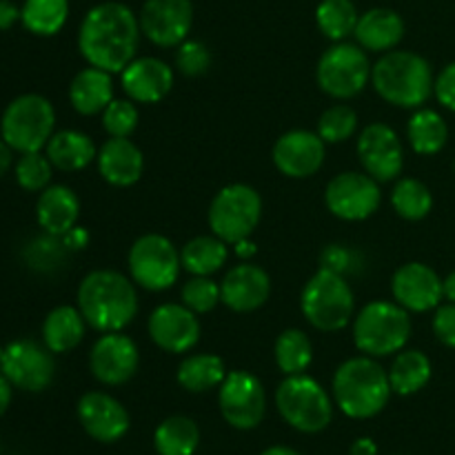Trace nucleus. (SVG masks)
<instances>
[{
  "label": "nucleus",
  "mask_w": 455,
  "mask_h": 455,
  "mask_svg": "<svg viewBox=\"0 0 455 455\" xmlns=\"http://www.w3.org/2000/svg\"><path fill=\"white\" fill-rule=\"evenodd\" d=\"M140 40V20L132 7L116 0L96 4L83 18L78 29L80 56L87 65L109 74H123L136 58Z\"/></svg>",
  "instance_id": "1"
},
{
  "label": "nucleus",
  "mask_w": 455,
  "mask_h": 455,
  "mask_svg": "<svg viewBox=\"0 0 455 455\" xmlns=\"http://www.w3.org/2000/svg\"><path fill=\"white\" fill-rule=\"evenodd\" d=\"M138 284L114 269H96L78 284V309L100 333L123 331L138 314Z\"/></svg>",
  "instance_id": "2"
},
{
  "label": "nucleus",
  "mask_w": 455,
  "mask_h": 455,
  "mask_svg": "<svg viewBox=\"0 0 455 455\" xmlns=\"http://www.w3.org/2000/svg\"><path fill=\"white\" fill-rule=\"evenodd\" d=\"M333 403L347 418L369 420L385 411L391 398L389 371L371 355L345 360L333 373Z\"/></svg>",
  "instance_id": "3"
},
{
  "label": "nucleus",
  "mask_w": 455,
  "mask_h": 455,
  "mask_svg": "<svg viewBox=\"0 0 455 455\" xmlns=\"http://www.w3.org/2000/svg\"><path fill=\"white\" fill-rule=\"evenodd\" d=\"M434 83L429 60L407 49H391L371 67L378 96L400 109H420L434 93Z\"/></svg>",
  "instance_id": "4"
},
{
  "label": "nucleus",
  "mask_w": 455,
  "mask_h": 455,
  "mask_svg": "<svg viewBox=\"0 0 455 455\" xmlns=\"http://www.w3.org/2000/svg\"><path fill=\"white\" fill-rule=\"evenodd\" d=\"M300 309L307 323L318 331H342L354 320V289L345 275L318 269L302 287Z\"/></svg>",
  "instance_id": "5"
},
{
  "label": "nucleus",
  "mask_w": 455,
  "mask_h": 455,
  "mask_svg": "<svg viewBox=\"0 0 455 455\" xmlns=\"http://www.w3.org/2000/svg\"><path fill=\"white\" fill-rule=\"evenodd\" d=\"M411 338V315L398 302L373 300L354 320V345L371 358L395 355Z\"/></svg>",
  "instance_id": "6"
},
{
  "label": "nucleus",
  "mask_w": 455,
  "mask_h": 455,
  "mask_svg": "<svg viewBox=\"0 0 455 455\" xmlns=\"http://www.w3.org/2000/svg\"><path fill=\"white\" fill-rule=\"evenodd\" d=\"M275 407L283 420L300 434H320L333 420V398L307 373L287 376L280 382Z\"/></svg>",
  "instance_id": "7"
},
{
  "label": "nucleus",
  "mask_w": 455,
  "mask_h": 455,
  "mask_svg": "<svg viewBox=\"0 0 455 455\" xmlns=\"http://www.w3.org/2000/svg\"><path fill=\"white\" fill-rule=\"evenodd\" d=\"M56 129L53 105L40 93L13 98L0 118V136L18 154L43 151Z\"/></svg>",
  "instance_id": "8"
},
{
  "label": "nucleus",
  "mask_w": 455,
  "mask_h": 455,
  "mask_svg": "<svg viewBox=\"0 0 455 455\" xmlns=\"http://www.w3.org/2000/svg\"><path fill=\"white\" fill-rule=\"evenodd\" d=\"M262 218V198L251 185L234 182L213 196L209 204V227L212 234L234 244L238 240L251 238Z\"/></svg>",
  "instance_id": "9"
},
{
  "label": "nucleus",
  "mask_w": 455,
  "mask_h": 455,
  "mask_svg": "<svg viewBox=\"0 0 455 455\" xmlns=\"http://www.w3.org/2000/svg\"><path fill=\"white\" fill-rule=\"evenodd\" d=\"M369 52L354 43H333L320 56L315 78L318 87L333 100H349L355 98L371 80V62Z\"/></svg>",
  "instance_id": "10"
},
{
  "label": "nucleus",
  "mask_w": 455,
  "mask_h": 455,
  "mask_svg": "<svg viewBox=\"0 0 455 455\" xmlns=\"http://www.w3.org/2000/svg\"><path fill=\"white\" fill-rule=\"evenodd\" d=\"M129 275L145 291H167L180 275L182 260L176 244L163 234H145L129 249Z\"/></svg>",
  "instance_id": "11"
},
{
  "label": "nucleus",
  "mask_w": 455,
  "mask_h": 455,
  "mask_svg": "<svg viewBox=\"0 0 455 455\" xmlns=\"http://www.w3.org/2000/svg\"><path fill=\"white\" fill-rule=\"evenodd\" d=\"M218 407L229 427L238 431H251L260 427L267 413V394L258 376L244 369L227 373L218 387Z\"/></svg>",
  "instance_id": "12"
},
{
  "label": "nucleus",
  "mask_w": 455,
  "mask_h": 455,
  "mask_svg": "<svg viewBox=\"0 0 455 455\" xmlns=\"http://www.w3.org/2000/svg\"><path fill=\"white\" fill-rule=\"evenodd\" d=\"M324 204L340 220H367L382 204L380 182L367 172H342L329 180Z\"/></svg>",
  "instance_id": "13"
},
{
  "label": "nucleus",
  "mask_w": 455,
  "mask_h": 455,
  "mask_svg": "<svg viewBox=\"0 0 455 455\" xmlns=\"http://www.w3.org/2000/svg\"><path fill=\"white\" fill-rule=\"evenodd\" d=\"M0 371L13 385V389L27 394H40L47 389L56 376L53 354L44 347V342L36 340H13L4 347Z\"/></svg>",
  "instance_id": "14"
},
{
  "label": "nucleus",
  "mask_w": 455,
  "mask_h": 455,
  "mask_svg": "<svg viewBox=\"0 0 455 455\" xmlns=\"http://www.w3.org/2000/svg\"><path fill=\"white\" fill-rule=\"evenodd\" d=\"M140 364V351L133 338L123 331L102 333L89 351L92 376L105 387H120L132 380Z\"/></svg>",
  "instance_id": "15"
},
{
  "label": "nucleus",
  "mask_w": 455,
  "mask_h": 455,
  "mask_svg": "<svg viewBox=\"0 0 455 455\" xmlns=\"http://www.w3.org/2000/svg\"><path fill=\"white\" fill-rule=\"evenodd\" d=\"M358 158L364 172L378 182L398 180L404 169V147L395 129L385 123H371L358 138Z\"/></svg>",
  "instance_id": "16"
},
{
  "label": "nucleus",
  "mask_w": 455,
  "mask_h": 455,
  "mask_svg": "<svg viewBox=\"0 0 455 455\" xmlns=\"http://www.w3.org/2000/svg\"><path fill=\"white\" fill-rule=\"evenodd\" d=\"M140 31L156 47H178L194 25L191 0H145L140 9Z\"/></svg>",
  "instance_id": "17"
},
{
  "label": "nucleus",
  "mask_w": 455,
  "mask_h": 455,
  "mask_svg": "<svg viewBox=\"0 0 455 455\" xmlns=\"http://www.w3.org/2000/svg\"><path fill=\"white\" fill-rule=\"evenodd\" d=\"M271 158H274L275 169L283 176L293 178V180H305V178L318 173L324 164L327 142L318 136V132L293 129V132L283 133L275 140Z\"/></svg>",
  "instance_id": "18"
},
{
  "label": "nucleus",
  "mask_w": 455,
  "mask_h": 455,
  "mask_svg": "<svg viewBox=\"0 0 455 455\" xmlns=\"http://www.w3.org/2000/svg\"><path fill=\"white\" fill-rule=\"evenodd\" d=\"M147 331L151 342L167 354H187L194 349L200 340V320L198 314L176 302H164L151 311L147 320Z\"/></svg>",
  "instance_id": "19"
},
{
  "label": "nucleus",
  "mask_w": 455,
  "mask_h": 455,
  "mask_svg": "<svg viewBox=\"0 0 455 455\" xmlns=\"http://www.w3.org/2000/svg\"><path fill=\"white\" fill-rule=\"evenodd\" d=\"M76 413H78L84 434L102 444H114L123 440L132 427L127 409L105 391H87L78 400Z\"/></svg>",
  "instance_id": "20"
},
{
  "label": "nucleus",
  "mask_w": 455,
  "mask_h": 455,
  "mask_svg": "<svg viewBox=\"0 0 455 455\" xmlns=\"http://www.w3.org/2000/svg\"><path fill=\"white\" fill-rule=\"evenodd\" d=\"M391 293L409 314H425L438 309L443 302V278L425 262H407L395 269L391 278Z\"/></svg>",
  "instance_id": "21"
},
{
  "label": "nucleus",
  "mask_w": 455,
  "mask_h": 455,
  "mask_svg": "<svg viewBox=\"0 0 455 455\" xmlns=\"http://www.w3.org/2000/svg\"><path fill=\"white\" fill-rule=\"evenodd\" d=\"M271 296V278L262 267L240 262L231 267L220 283L222 305L235 314H251L265 307Z\"/></svg>",
  "instance_id": "22"
},
{
  "label": "nucleus",
  "mask_w": 455,
  "mask_h": 455,
  "mask_svg": "<svg viewBox=\"0 0 455 455\" xmlns=\"http://www.w3.org/2000/svg\"><path fill=\"white\" fill-rule=\"evenodd\" d=\"M127 98L140 105H154L169 96L173 87V69L154 56L133 58L120 74Z\"/></svg>",
  "instance_id": "23"
},
{
  "label": "nucleus",
  "mask_w": 455,
  "mask_h": 455,
  "mask_svg": "<svg viewBox=\"0 0 455 455\" xmlns=\"http://www.w3.org/2000/svg\"><path fill=\"white\" fill-rule=\"evenodd\" d=\"M98 173L111 187H133L145 172V156L129 138H109L96 156Z\"/></svg>",
  "instance_id": "24"
},
{
  "label": "nucleus",
  "mask_w": 455,
  "mask_h": 455,
  "mask_svg": "<svg viewBox=\"0 0 455 455\" xmlns=\"http://www.w3.org/2000/svg\"><path fill=\"white\" fill-rule=\"evenodd\" d=\"M78 218L80 200L71 187L49 185L47 189L40 191L36 203V220L44 234L62 238L78 225Z\"/></svg>",
  "instance_id": "25"
},
{
  "label": "nucleus",
  "mask_w": 455,
  "mask_h": 455,
  "mask_svg": "<svg viewBox=\"0 0 455 455\" xmlns=\"http://www.w3.org/2000/svg\"><path fill=\"white\" fill-rule=\"evenodd\" d=\"M355 40L364 52L387 53L398 47L404 38V20L398 12L387 7H376L358 18L354 31Z\"/></svg>",
  "instance_id": "26"
},
{
  "label": "nucleus",
  "mask_w": 455,
  "mask_h": 455,
  "mask_svg": "<svg viewBox=\"0 0 455 455\" xmlns=\"http://www.w3.org/2000/svg\"><path fill=\"white\" fill-rule=\"evenodd\" d=\"M114 100L111 74L98 67H84L69 84V102L80 116H98Z\"/></svg>",
  "instance_id": "27"
},
{
  "label": "nucleus",
  "mask_w": 455,
  "mask_h": 455,
  "mask_svg": "<svg viewBox=\"0 0 455 455\" xmlns=\"http://www.w3.org/2000/svg\"><path fill=\"white\" fill-rule=\"evenodd\" d=\"M44 154L52 160L53 169L58 172H83L84 167L96 160L98 147L93 145L92 136H87L84 132L78 129H62L56 132L49 138L47 147H44Z\"/></svg>",
  "instance_id": "28"
},
{
  "label": "nucleus",
  "mask_w": 455,
  "mask_h": 455,
  "mask_svg": "<svg viewBox=\"0 0 455 455\" xmlns=\"http://www.w3.org/2000/svg\"><path fill=\"white\" fill-rule=\"evenodd\" d=\"M87 320L78 307L60 305L47 314L43 323V342L52 354H69L83 342Z\"/></svg>",
  "instance_id": "29"
},
{
  "label": "nucleus",
  "mask_w": 455,
  "mask_h": 455,
  "mask_svg": "<svg viewBox=\"0 0 455 455\" xmlns=\"http://www.w3.org/2000/svg\"><path fill=\"white\" fill-rule=\"evenodd\" d=\"M227 364L216 354H191L178 364L176 380L189 394H207L218 389L227 378Z\"/></svg>",
  "instance_id": "30"
},
{
  "label": "nucleus",
  "mask_w": 455,
  "mask_h": 455,
  "mask_svg": "<svg viewBox=\"0 0 455 455\" xmlns=\"http://www.w3.org/2000/svg\"><path fill=\"white\" fill-rule=\"evenodd\" d=\"M429 355L418 349H403L395 354L394 363L389 367L391 391L398 395H413L425 389L431 380Z\"/></svg>",
  "instance_id": "31"
},
{
  "label": "nucleus",
  "mask_w": 455,
  "mask_h": 455,
  "mask_svg": "<svg viewBox=\"0 0 455 455\" xmlns=\"http://www.w3.org/2000/svg\"><path fill=\"white\" fill-rule=\"evenodd\" d=\"M229 247L218 235H196L180 249L182 269L191 275H212L225 267Z\"/></svg>",
  "instance_id": "32"
},
{
  "label": "nucleus",
  "mask_w": 455,
  "mask_h": 455,
  "mask_svg": "<svg viewBox=\"0 0 455 455\" xmlns=\"http://www.w3.org/2000/svg\"><path fill=\"white\" fill-rule=\"evenodd\" d=\"M447 138L449 127L438 111L427 109V107H420V109L413 111V116L407 123V140L416 154H438L447 145Z\"/></svg>",
  "instance_id": "33"
},
{
  "label": "nucleus",
  "mask_w": 455,
  "mask_h": 455,
  "mask_svg": "<svg viewBox=\"0 0 455 455\" xmlns=\"http://www.w3.org/2000/svg\"><path fill=\"white\" fill-rule=\"evenodd\" d=\"M198 444V425L187 416H169L154 431V447L158 455H194Z\"/></svg>",
  "instance_id": "34"
},
{
  "label": "nucleus",
  "mask_w": 455,
  "mask_h": 455,
  "mask_svg": "<svg viewBox=\"0 0 455 455\" xmlns=\"http://www.w3.org/2000/svg\"><path fill=\"white\" fill-rule=\"evenodd\" d=\"M69 18V0H25L20 22L34 36H56Z\"/></svg>",
  "instance_id": "35"
},
{
  "label": "nucleus",
  "mask_w": 455,
  "mask_h": 455,
  "mask_svg": "<svg viewBox=\"0 0 455 455\" xmlns=\"http://www.w3.org/2000/svg\"><path fill=\"white\" fill-rule=\"evenodd\" d=\"M274 358L284 376H298V373H305L314 363V345L305 331L287 329L275 338Z\"/></svg>",
  "instance_id": "36"
},
{
  "label": "nucleus",
  "mask_w": 455,
  "mask_h": 455,
  "mask_svg": "<svg viewBox=\"0 0 455 455\" xmlns=\"http://www.w3.org/2000/svg\"><path fill=\"white\" fill-rule=\"evenodd\" d=\"M391 207L404 220L418 222L431 213L434 196H431L429 187L418 178H400L391 191Z\"/></svg>",
  "instance_id": "37"
},
{
  "label": "nucleus",
  "mask_w": 455,
  "mask_h": 455,
  "mask_svg": "<svg viewBox=\"0 0 455 455\" xmlns=\"http://www.w3.org/2000/svg\"><path fill=\"white\" fill-rule=\"evenodd\" d=\"M358 18L360 13L354 0H323L315 9L318 29L333 43H342L349 36H354Z\"/></svg>",
  "instance_id": "38"
},
{
  "label": "nucleus",
  "mask_w": 455,
  "mask_h": 455,
  "mask_svg": "<svg viewBox=\"0 0 455 455\" xmlns=\"http://www.w3.org/2000/svg\"><path fill=\"white\" fill-rule=\"evenodd\" d=\"M358 129V114L354 107L349 105H331L329 109L323 111L318 120V136L323 138L327 145H338V142H347Z\"/></svg>",
  "instance_id": "39"
},
{
  "label": "nucleus",
  "mask_w": 455,
  "mask_h": 455,
  "mask_svg": "<svg viewBox=\"0 0 455 455\" xmlns=\"http://www.w3.org/2000/svg\"><path fill=\"white\" fill-rule=\"evenodd\" d=\"M16 182L25 191H43L52 185L53 164L43 151H27L16 160Z\"/></svg>",
  "instance_id": "40"
},
{
  "label": "nucleus",
  "mask_w": 455,
  "mask_h": 455,
  "mask_svg": "<svg viewBox=\"0 0 455 455\" xmlns=\"http://www.w3.org/2000/svg\"><path fill=\"white\" fill-rule=\"evenodd\" d=\"M102 129L109 138H129L138 129L140 111L132 98H114L100 114Z\"/></svg>",
  "instance_id": "41"
},
{
  "label": "nucleus",
  "mask_w": 455,
  "mask_h": 455,
  "mask_svg": "<svg viewBox=\"0 0 455 455\" xmlns=\"http://www.w3.org/2000/svg\"><path fill=\"white\" fill-rule=\"evenodd\" d=\"M182 305L189 307L194 314H209L222 302L220 284L213 283L212 275H191L182 284Z\"/></svg>",
  "instance_id": "42"
},
{
  "label": "nucleus",
  "mask_w": 455,
  "mask_h": 455,
  "mask_svg": "<svg viewBox=\"0 0 455 455\" xmlns=\"http://www.w3.org/2000/svg\"><path fill=\"white\" fill-rule=\"evenodd\" d=\"M212 67V52L203 40H182L176 47V69L187 78L207 74Z\"/></svg>",
  "instance_id": "43"
},
{
  "label": "nucleus",
  "mask_w": 455,
  "mask_h": 455,
  "mask_svg": "<svg viewBox=\"0 0 455 455\" xmlns=\"http://www.w3.org/2000/svg\"><path fill=\"white\" fill-rule=\"evenodd\" d=\"M354 258L355 251H351V249L340 247V244H329L320 253V269L333 271V274H340L347 278V274L355 271Z\"/></svg>",
  "instance_id": "44"
},
{
  "label": "nucleus",
  "mask_w": 455,
  "mask_h": 455,
  "mask_svg": "<svg viewBox=\"0 0 455 455\" xmlns=\"http://www.w3.org/2000/svg\"><path fill=\"white\" fill-rule=\"evenodd\" d=\"M434 333L444 347L455 349V305H440L434 315Z\"/></svg>",
  "instance_id": "45"
},
{
  "label": "nucleus",
  "mask_w": 455,
  "mask_h": 455,
  "mask_svg": "<svg viewBox=\"0 0 455 455\" xmlns=\"http://www.w3.org/2000/svg\"><path fill=\"white\" fill-rule=\"evenodd\" d=\"M434 93L444 109L455 111V60L449 62L434 83Z\"/></svg>",
  "instance_id": "46"
},
{
  "label": "nucleus",
  "mask_w": 455,
  "mask_h": 455,
  "mask_svg": "<svg viewBox=\"0 0 455 455\" xmlns=\"http://www.w3.org/2000/svg\"><path fill=\"white\" fill-rule=\"evenodd\" d=\"M20 20V7L12 0H0V29H12Z\"/></svg>",
  "instance_id": "47"
},
{
  "label": "nucleus",
  "mask_w": 455,
  "mask_h": 455,
  "mask_svg": "<svg viewBox=\"0 0 455 455\" xmlns=\"http://www.w3.org/2000/svg\"><path fill=\"white\" fill-rule=\"evenodd\" d=\"M62 243H65V249H83V247H87L89 234L76 225L69 234L62 235Z\"/></svg>",
  "instance_id": "48"
},
{
  "label": "nucleus",
  "mask_w": 455,
  "mask_h": 455,
  "mask_svg": "<svg viewBox=\"0 0 455 455\" xmlns=\"http://www.w3.org/2000/svg\"><path fill=\"white\" fill-rule=\"evenodd\" d=\"M12 395H13V385L3 376V371H0V418L7 413L9 404H12Z\"/></svg>",
  "instance_id": "49"
},
{
  "label": "nucleus",
  "mask_w": 455,
  "mask_h": 455,
  "mask_svg": "<svg viewBox=\"0 0 455 455\" xmlns=\"http://www.w3.org/2000/svg\"><path fill=\"white\" fill-rule=\"evenodd\" d=\"M349 455H378V444L371 438H358L351 444Z\"/></svg>",
  "instance_id": "50"
},
{
  "label": "nucleus",
  "mask_w": 455,
  "mask_h": 455,
  "mask_svg": "<svg viewBox=\"0 0 455 455\" xmlns=\"http://www.w3.org/2000/svg\"><path fill=\"white\" fill-rule=\"evenodd\" d=\"M234 247H235V256H238L243 262H251V258L258 253V247L249 238L238 240V243H234Z\"/></svg>",
  "instance_id": "51"
},
{
  "label": "nucleus",
  "mask_w": 455,
  "mask_h": 455,
  "mask_svg": "<svg viewBox=\"0 0 455 455\" xmlns=\"http://www.w3.org/2000/svg\"><path fill=\"white\" fill-rule=\"evenodd\" d=\"M12 163H13V149L3 140V136H0V178L9 172Z\"/></svg>",
  "instance_id": "52"
},
{
  "label": "nucleus",
  "mask_w": 455,
  "mask_h": 455,
  "mask_svg": "<svg viewBox=\"0 0 455 455\" xmlns=\"http://www.w3.org/2000/svg\"><path fill=\"white\" fill-rule=\"evenodd\" d=\"M443 291H444V298L455 305V271H451V274L443 280Z\"/></svg>",
  "instance_id": "53"
},
{
  "label": "nucleus",
  "mask_w": 455,
  "mask_h": 455,
  "mask_svg": "<svg viewBox=\"0 0 455 455\" xmlns=\"http://www.w3.org/2000/svg\"><path fill=\"white\" fill-rule=\"evenodd\" d=\"M260 455H302V453H298L296 449H291V447H283V444H275V447H269L267 451H262Z\"/></svg>",
  "instance_id": "54"
},
{
  "label": "nucleus",
  "mask_w": 455,
  "mask_h": 455,
  "mask_svg": "<svg viewBox=\"0 0 455 455\" xmlns=\"http://www.w3.org/2000/svg\"><path fill=\"white\" fill-rule=\"evenodd\" d=\"M3 351H4V347H0V363H3Z\"/></svg>",
  "instance_id": "55"
},
{
  "label": "nucleus",
  "mask_w": 455,
  "mask_h": 455,
  "mask_svg": "<svg viewBox=\"0 0 455 455\" xmlns=\"http://www.w3.org/2000/svg\"><path fill=\"white\" fill-rule=\"evenodd\" d=\"M453 167H455V163H453Z\"/></svg>",
  "instance_id": "56"
}]
</instances>
